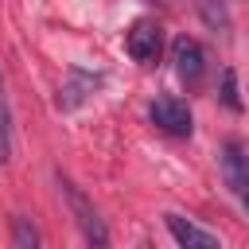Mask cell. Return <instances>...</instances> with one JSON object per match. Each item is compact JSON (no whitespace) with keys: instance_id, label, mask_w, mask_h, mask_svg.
I'll return each instance as SVG.
<instances>
[{"instance_id":"1","label":"cell","mask_w":249,"mask_h":249,"mask_svg":"<svg viewBox=\"0 0 249 249\" xmlns=\"http://www.w3.org/2000/svg\"><path fill=\"white\" fill-rule=\"evenodd\" d=\"M58 195L66 198V206H70V214H74V222H78V230H82V237L89 241V245H109V230H105V222H101V214H97V206L82 195V187L74 183V179H66V175H58Z\"/></svg>"},{"instance_id":"2","label":"cell","mask_w":249,"mask_h":249,"mask_svg":"<svg viewBox=\"0 0 249 249\" xmlns=\"http://www.w3.org/2000/svg\"><path fill=\"white\" fill-rule=\"evenodd\" d=\"M124 51L132 54V62L140 66H152L163 51V27L156 19H136L128 31H124Z\"/></svg>"},{"instance_id":"3","label":"cell","mask_w":249,"mask_h":249,"mask_svg":"<svg viewBox=\"0 0 249 249\" xmlns=\"http://www.w3.org/2000/svg\"><path fill=\"white\" fill-rule=\"evenodd\" d=\"M222 179L233 191V198L249 210V156H245V148L237 140L222 144Z\"/></svg>"},{"instance_id":"4","label":"cell","mask_w":249,"mask_h":249,"mask_svg":"<svg viewBox=\"0 0 249 249\" xmlns=\"http://www.w3.org/2000/svg\"><path fill=\"white\" fill-rule=\"evenodd\" d=\"M148 117H152V124L160 128V132H167V136H191V109H187V101H179V97H156L152 105H148Z\"/></svg>"},{"instance_id":"5","label":"cell","mask_w":249,"mask_h":249,"mask_svg":"<svg viewBox=\"0 0 249 249\" xmlns=\"http://www.w3.org/2000/svg\"><path fill=\"white\" fill-rule=\"evenodd\" d=\"M171 54H175V74H179V82H183L187 89H195V86L202 82V74H206V51H202V43L183 35V39H175Z\"/></svg>"},{"instance_id":"6","label":"cell","mask_w":249,"mask_h":249,"mask_svg":"<svg viewBox=\"0 0 249 249\" xmlns=\"http://www.w3.org/2000/svg\"><path fill=\"white\" fill-rule=\"evenodd\" d=\"M101 82H105V74L86 70V66H70V74H66V82H62V89H58V109H78Z\"/></svg>"},{"instance_id":"7","label":"cell","mask_w":249,"mask_h":249,"mask_svg":"<svg viewBox=\"0 0 249 249\" xmlns=\"http://www.w3.org/2000/svg\"><path fill=\"white\" fill-rule=\"evenodd\" d=\"M163 226H167V233H171L179 245H187V249H218V233L187 222L183 214H163Z\"/></svg>"},{"instance_id":"8","label":"cell","mask_w":249,"mask_h":249,"mask_svg":"<svg viewBox=\"0 0 249 249\" xmlns=\"http://www.w3.org/2000/svg\"><path fill=\"white\" fill-rule=\"evenodd\" d=\"M12 160V117H8V97H4V78H0V163Z\"/></svg>"},{"instance_id":"9","label":"cell","mask_w":249,"mask_h":249,"mask_svg":"<svg viewBox=\"0 0 249 249\" xmlns=\"http://www.w3.org/2000/svg\"><path fill=\"white\" fill-rule=\"evenodd\" d=\"M12 241H16L19 249H35V245H39V230L31 226V218H23V214L12 218Z\"/></svg>"},{"instance_id":"10","label":"cell","mask_w":249,"mask_h":249,"mask_svg":"<svg viewBox=\"0 0 249 249\" xmlns=\"http://www.w3.org/2000/svg\"><path fill=\"white\" fill-rule=\"evenodd\" d=\"M222 105L226 109H241V97H237V74L233 70H222Z\"/></svg>"}]
</instances>
